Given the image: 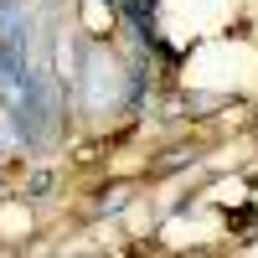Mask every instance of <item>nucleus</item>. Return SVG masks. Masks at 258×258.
I'll use <instances>...</instances> for the list:
<instances>
[{"instance_id": "1", "label": "nucleus", "mask_w": 258, "mask_h": 258, "mask_svg": "<svg viewBox=\"0 0 258 258\" xmlns=\"http://www.w3.org/2000/svg\"><path fill=\"white\" fill-rule=\"evenodd\" d=\"M0 109H6L21 129H36V68L26 47H21V36H6L0 41Z\"/></svg>"}]
</instances>
